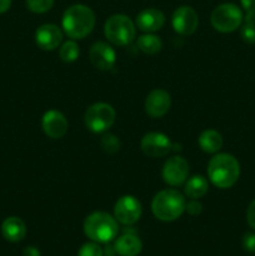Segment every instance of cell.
Wrapping results in <instances>:
<instances>
[{
    "mask_svg": "<svg viewBox=\"0 0 255 256\" xmlns=\"http://www.w3.org/2000/svg\"><path fill=\"white\" fill-rule=\"evenodd\" d=\"M116 118L114 108L108 102H95L90 105L84 115L85 126L92 132H105L112 126Z\"/></svg>",
    "mask_w": 255,
    "mask_h": 256,
    "instance_id": "52a82bcc",
    "label": "cell"
},
{
    "mask_svg": "<svg viewBox=\"0 0 255 256\" xmlns=\"http://www.w3.org/2000/svg\"><path fill=\"white\" fill-rule=\"evenodd\" d=\"M242 248H244L245 252L254 254L255 252V232H245L244 236H242Z\"/></svg>",
    "mask_w": 255,
    "mask_h": 256,
    "instance_id": "4316f807",
    "label": "cell"
},
{
    "mask_svg": "<svg viewBox=\"0 0 255 256\" xmlns=\"http://www.w3.org/2000/svg\"><path fill=\"white\" fill-rule=\"evenodd\" d=\"M12 6V0H0V14H4Z\"/></svg>",
    "mask_w": 255,
    "mask_h": 256,
    "instance_id": "1f68e13d",
    "label": "cell"
},
{
    "mask_svg": "<svg viewBox=\"0 0 255 256\" xmlns=\"http://www.w3.org/2000/svg\"><path fill=\"white\" fill-rule=\"evenodd\" d=\"M68 120L62 112L58 110H49L42 115V128L45 135L52 139H60L68 132Z\"/></svg>",
    "mask_w": 255,
    "mask_h": 256,
    "instance_id": "9a60e30c",
    "label": "cell"
},
{
    "mask_svg": "<svg viewBox=\"0 0 255 256\" xmlns=\"http://www.w3.org/2000/svg\"><path fill=\"white\" fill-rule=\"evenodd\" d=\"M22 256H40V252L35 246H26L22 250Z\"/></svg>",
    "mask_w": 255,
    "mask_h": 256,
    "instance_id": "4dcf8cb0",
    "label": "cell"
},
{
    "mask_svg": "<svg viewBox=\"0 0 255 256\" xmlns=\"http://www.w3.org/2000/svg\"><path fill=\"white\" fill-rule=\"evenodd\" d=\"M100 144H102V149L106 152H109V154H115L116 152H119L120 145H122L120 144V140L112 134L102 135Z\"/></svg>",
    "mask_w": 255,
    "mask_h": 256,
    "instance_id": "d4e9b609",
    "label": "cell"
},
{
    "mask_svg": "<svg viewBox=\"0 0 255 256\" xmlns=\"http://www.w3.org/2000/svg\"><path fill=\"white\" fill-rule=\"evenodd\" d=\"M242 39L248 44H255V14H245L240 29Z\"/></svg>",
    "mask_w": 255,
    "mask_h": 256,
    "instance_id": "7402d4cb",
    "label": "cell"
},
{
    "mask_svg": "<svg viewBox=\"0 0 255 256\" xmlns=\"http://www.w3.org/2000/svg\"><path fill=\"white\" fill-rule=\"evenodd\" d=\"M142 208L139 200L132 195L119 198L114 205V218L122 225H132L142 218Z\"/></svg>",
    "mask_w": 255,
    "mask_h": 256,
    "instance_id": "ba28073f",
    "label": "cell"
},
{
    "mask_svg": "<svg viewBox=\"0 0 255 256\" xmlns=\"http://www.w3.org/2000/svg\"><path fill=\"white\" fill-rule=\"evenodd\" d=\"M162 180L170 186H180L189 176V164L180 155H174L165 162L162 166Z\"/></svg>",
    "mask_w": 255,
    "mask_h": 256,
    "instance_id": "30bf717a",
    "label": "cell"
},
{
    "mask_svg": "<svg viewBox=\"0 0 255 256\" xmlns=\"http://www.w3.org/2000/svg\"><path fill=\"white\" fill-rule=\"evenodd\" d=\"M116 255V252H115V248L114 246H110L108 245L104 250V256H115Z\"/></svg>",
    "mask_w": 255,
    "mask_h": 256,
    "instance_id": "d6a6232c",
    "label": "cell"
},
{
    "mask_svg": "<svg viewBox=\"0 0 255 256\" xmlns=\"http://www.w3.org/2000/svg\"><path fill=\"white\" fill-rule=\"evenodd\" d=\"M198 142L202 152L208 154H216L222 146V136L216 130L208 129L200 134Z\"/></svg>",
    "mask_w": 255,
    "mask_h": 256,
    "instance_id": "d6986e66",
    "label": "cell"
},
{
    "mask_svg": "<svg viewBox=\"0 0 255 256\" xmlns=\"http://www.w3.org/2000/svg\"><path fill=\"white\" fill-rule=\"evenodd\" d=\"M135 24L142 32H155L162 29L165 24V15L162 10L148 8L136 15Z\"/></svg>",
    "mask_w": 255,
    "mask_h": 256,
    "instance_id": "2e32d148",
    "label": "cell"
},
{
    "mask_svg": "<svg viewBox=\"0 0 255 256\" xmlns=\"http://www.w3.org/2000/svg\"><path fill=\"white\" fill-rule=\"evenodd\" d=\"M172 106V98L168 92L162 89H154L148 94L145 99V112L152 119L162 118Z\"/></svg>",
    "mask_w": 255,
    "mask_h": 256,
    "instance_id": "7c38bea8",
    "label": "cell"
},
{
    "mask_svg": "<svg viewBox=\"0 0 255 256\" xmlns=\"http://www.w3.org/2000/svg\"><path fill=\"white\" fill-rule=\"evenodd\" d=\"M209 190V182L202 175H192L185 182L184 194L189 199H200Z\"/></svg>",
    "mask_w": 255,
    "mask_h": 256,
    "instance_id": "ffe728a7",
    "label": "cell"
},
{
    "mask_svg": "<svg viewBox=\"0 0 255 256\" xmlns=\"http://www.w3.org/2000/svg\"><path fill=\"white\" fill-rule=\"evenodd\" d=\"M246 222L249 224V226L255 230V200H252L249 206H248Z\"/></svg>",
    "mask_w": 255,
    "mask_h": 256,
    "instance_id": "f1b7e54d",
    "label": "cell"
},
{
    "mask_svg": "<svg viewBox=\"0 0 255 256\" xmlns=\"http://www.w3.org/2000/svg\"><path fill=\"white\" fill-rule=\"evenodd\" d=\"M89 58L92 64L99 70H110L116 62V54L114 48L104 42H98L92 45L89 50Z\"/></svg>",
    "mask_w": 255,
    "mask_h": 256,
    "instance_id": "4fadbf2b",
    "label": "cell"
},
{
    "mask_svg": "<svg viewBox=\"0 0 255 256\" xmlns=\"http://www.w3.org/2000/svg\"><path fill=\"white\" fill-rule=\"evenodd\" d=\"M169 136L162 132H152L142 136L140 142V148L142 152L150 158H162L166 156L172 150L175 149Z\"/></svg>",
    "mask_w": 255,
    "mask_h": 256,
    "instance_id": "9c48e42d",
    "label": "cell"
},
{
    "mask_svg": "<svg viewBox=\"0 0 255 256\" xmlns=\"http://www.w3.org/2000/svg\"><path fill=\"white\" fill-rule=\"evenodd\" d=\"M64 38V32L55 24H42L35 32V42L46 52H52L60 46Z\"/></svg>",
    "mask_w": 255,
    "mask_h": 256,
    "instance_id": "5bb4252c",
    "label": "cell"
},
{
    "mask_svg": "<svg viewBox=\"0 0 255 256\" xmlns=\"http://www.w3.org/2000/svg\"><path fill=\"white\" fill-rule=\"evenodd\" d=\"M245 14H255V0H240Z\"/></svg>",
    "mask_w": 255,
    "mask_h": 256,
    "instance_id": "f546056e",
    "label": "cell"
},
{
    "mask_svg": "<svg viewBox=\"0 0 255 256\" xmlns=\"http://www.w3.org/2000/svg\"><path fill=\"white\" fill-rule=\"evenodd\" d=\"M2 234L8 242H19L26 235V225L20 218L9 216L2 222Z\"/></svg>",
    "mask_w": 255,
    "mask_h": 256,
    "instance_id": "ac0fdd59",
    "label": "cell"
},
{
    "mask_svg": "<svg viewBox=\"0 0 255 256\" xmlns=\"http://www.w3.org/2000/svg\"><path fill=\"white\" fill-rule=\"evenodd\" d=\"M138 48L144 54L155 55L162 50V42L159 36L154 35L152 32H145L138 38Z\"/></svg>",
    "mask_w": 255,
    "mask_h": 256,
    "instance_id": "44dd1931",
    "label": "cell"
},
{
    "mask_svg": "<svg viewBox=\"0 0 255 256\" xmlns=\"http://www.w3.org/2000/svg\"><path fill=\"white\" fill-rule=\"evenodd\" d=\"M185 204L186 200L182 192L175 189H165L152 198V212L158 220L174 222L185 212Z\"/></svg>",
    "mask_w": 255,
    "mask_h": 256,
    "instance_id": "3957f363",
    "label": "cell"
},
{
    "mask_svg": "<svg viewBox=\"0 0 255 256\" xmlns=\"http://www.w3.org/2000/svg\"><path fill=\"white\" fill-rule=\"evenodd\" d=\"M172 29L180 35H192L199 25V16L194 8L182 5L175 9L172 16Z\"/></svg>",
    "mask_w": 255,
    "mask_h": 256,
    "instance_id": "8fae6325",
    "label": "cell"
},
{
    "mask_svg": "<svg viewBox=\"0 0 255 256\" xmlns=\"http://www.w3.org/2000/svg\"><path fill=\"white\" fill-rule=\"evenodd\" d=\"M59 55L60 59L64 62H75V60H78V58L80 55L79 45L75 42V40H68V42H62V45L60 46Z\"/></svg>",
    "mask_w": 255,
    "mask_h": 256,
    "instance_id": "603a6c76",
    "label": "cell"
},
{
    "mask_svg": "<svg viewBox=\"0 0 255 256\" xmlns=\"http://www.w3.org/2000/svg\"><path fill=\"white\" fill-rule=\"evenodd\" d=\"M105 38L116 46L129 45L136 35L135 22L125 14H114L105 22Z\"/></svg>",
    "mask_w": 255,
    "mask_h": 256,
    "instance_id": "5b68a950",
    "label": "cell"
},
{
    "mask_svg": "<svg viewBox=\"0 0 255 256\" xmlns=\"http://www.w3.org/2000/svg\"><path fill=\"white\" fill-rule=\"evenodd\" d=\"M240 164L236 158L228 152L215 154L208 164V178L214 186L229 189L239 180Z\"/></svg>",
    "mask_w": 255,
    "mask_h": 256,
    "instance_id": "7a4b0ae2",
    "label": "cell"
},
{
    "mask_svg": "<svg viewBox=\"0 0 255 256\" xmlns=\"http://www.w3.org/2000/svg\"><path fill=\"white\" fill-rule=\"evenodd\" d=\"M95 22V12L88 5L74 4L62 15V32L72 40L84 39L94 30Z\"/></svg>",
    "mask_w": 255,
    "mask_h": 256,
    "instance_id": "6da1fadb",
    "label": "cell"
},
{
    "mask_svg": "<svg viewBox=\"0 0 255 256\" xmlns=\"http://www.w3.org/2000/svg\"><path fill=\"white\" fill-rule=\"evenodd\" d=\"M26 8L35 14H44L54 5V0H25Z\"/></svg>",
    "mask_w": 255,
    "mask_h": 256,
    "instance_id": "cb8c5ba5",
    "label": "cell"
},
{
    "mask_svg": "<svg viewBox=\"0 0 255 256\" xmlns=\"http://www.w3.org/2000/svg\"><path fill=\"white\" fill-rule=\"evenodd\" d=\"M114 248L120 256H136L142 252V242L135 234L125 232V234L115 240Z\"/></svg>",
    "mask_w": 255,
    "mask_h": 256,
    "instance_id": "e0dca14e",
    "label": "cell"
},
{
    "mask_svg": "<svg viewBox=\"0 0 255 256\" xmlns=\"http://www.w3.org/2000/svg\"><path fill=\"white\" fill-rule=\"evenodd\" d=\"M78 256H104V250L100 246L99 242H85L79 249Z\"/></svg>",
    "mask_w": 255,
    "mask_h": 256,
    "instance_id": "484cf974",
    "label": "cell"
},
{
    "mask_svg": "<svg viewBox=\"0 0 255 256\" xmlns=\"http://www.w3.org/2000/svg\"><path fill=\"white\" fill-rule=\"evenodd\" d=\"M84 232L92 242L109 244L119 232L118 220L104 212L90 214L84 222Z\"/></svg>",
    "mask_w": 255,
    "mask_h": 256,
    "instance_id": "277c9868",
    "label": "cell"
},
{
    "mask_svg": "<svg viewBox=\"0 0 255 256\" xmlns=\"http://www.w3.org/2000/svg\"><path fill=\"white\" fill-rule=\"evenodd\" d=\"M244 15L242 9L232 2L220 4L212 10L210 22L212 28L220 32H232L242 26Z\"/></svg>",
    "mask_w": 255,
    "mask_h": 256,
    "instance_id": "8992f818",
    "label": "cell"
},
{
    "mask_svg": "<svg viewBox=\"0 0 255 256\" xmlns=\"http://www.w3.org/2000/svg\"><path fill=\"white\" fill-rule=\"evenodd\" d=\"M185 212H188V214L192 215V216H196L202 212V202H198V199H190L185 204Z\"/></svg>",
    "mask_w": 255,
    "mask_h": 256,
    "instance_id": "83f0119b",
    "label": "cell"
}]
</instances>
